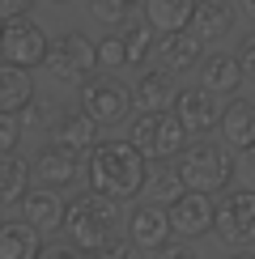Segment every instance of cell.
Masks as SVG:
<instances>
[{
    "label": "cell",
    "mask_w": 255,
    "mask_h": 259,
    "mask_svg": "<svg viewBox=\"0 0 255 259\" xmlns=\"http://www.w3.org/2000/svg\"><path fill=\"white\" fill-rule=\"evenodd\" d=\"M85 179H90V191H102L111 200H136L149 187L153 170H149V157L132 140H98L85 157Z\"/></svg>",
    "instance_id": "cell-1"
},
{
    "label": "cell",
    "mask_w": 255,
    "mask_h": 259,
    "mask_svg": "<svg viewBox=\"0 0 255 259\" xmlns=\"http://www.w3.org/2000/svg\"><path fill=\"white\" fill-rule=\"evenodd\" d=\"M68 234L85 251H106L119 242V200L102 196V191H77L68 200Z\"/></svg>",
    "instance_id": "cell-2"
},
{
    "label": "cell",
    "mask_w": 255,
    "mask_h": 259,
    "mask_svg": "<svg viewBox=\"0 0 255 259\" xmlns=\"http://www.w3.org/2000/svg\"><path fill=\"white\" fill-rule=\"evenodd\" d=\"M179 170H183L187 191H204V196H226L234 183V157L230 145H217V140H196L187 145V153L179 157Z\"/></svg>",
    "instance_id": "cell-3"
},
{
    "label": "cell",
    "mask_w": 255,
    "mask_h": 259,
    "mask_svg": "<svg viewBox=\"0 0 255 259\" xmlns=\"http://www.w3.org/2000/svg\"><path fill=\"white\" fill-rule=\"evenodd\" d=\"M187 127L175 111H162V115H136L128 123V140L149 157V161H170V157H183L187 153Z\"/></svg>",
    "instance_id": "cell-4"
},
{
    "label": "cell",
    "mask_w": 255,
    "mask_h": 259,
    "mask_svg": "<svg viewBox=\"0 0 255 259\" xmlns=\"http://www.w3.org/2000/svg\"><path fill=\"white\" fill-rule=\"evenodd\" d=\"M42 68H47L51 81H60V85H85L94 77V68H98V42L90 34H81V30H64V34L51 42Z\"/></svg>",
    "instance_id": "cell-5"
},
{
    "label": "cell",
    "mask_w": 255,
    "mask_h": 259,
    "mask_svg": "<svg viewBox=\"0 0 255 259\" xmlns=\"http://www.w3.org/2000/svg\"><path fill=\"white\" fill-rule=\"evenodd\" d=\"M47 51H51V38L42 34L38 21H30V17L5 21V30H0V64L30 72L38 64H47Z\"/></svg>",
    "instance_id": "cell-6"
},
{
    "label": "cell",
    "mask_w": 255,
    "mask_h": 259,
    "mask_svg": "<svg viewBox=\"0 0 255 259\" xmlns=\"http://www.w3.org/2000/svg\"><path fill=\"white\" fill-rule=\"evenodd\" d=\"M217 234L226 246H247L255 242V191L251 187H238V191H226L217 204Z\"/></svg>",
    "instance_id": "cell-7"
},
{
    "label": "cell",
    "mask_w": 255,
    "mask_h": 259,
    "mask_svg": "<svg viewBox=\"0 0 255 259\" xmlns=\"http://www.w3.org/2000/svg\"><path fill=\"white\" fill-rule=\"evenodd\" d=\"M81 111L94 115L102 127L123 123L128 111H132V90H123V85L111 81V77H90L81 85Z\"/></svg>",
    "instance_id": "cell-8"
},
{
    "label": "cell",
    "mask_w": 255,
    "mask_h": 259,
    "mask_svg": "<svg viewBox=\"0 0 255 259\" xmlns=\"http://www.w3.org/2000/svg\"><path fill=\"white\" fill-rule=\"evenodd\" d=\"M217 94H208L204 85H183L179 90V98H175V115L183 119V127L191 136H200L204 140L212 127H221V106L212 102Z\"/></svg>",
    "instance_id": "cell-9"
},
{
    "label": "cell",
    "mask_w": 255,
    "mask_h": 259,
    "mask_svg": "<svg viewBox=\"0 0 255 259\" xmlns=\"http://www.w3.org/2000/svg\"><path fill=\"white\" fill-rule=\"evenodd\" d=\"M170 225H175V238H183V242L217 230V204H212V196L187 191L183 200H175L170 204Z\"/></svg>",
    "instance_id": "cell-10"
},
{
    "label": "cell",
    "mask_w": 255,
    "mask_h": 259,
    "mask_svg": "<svg viewBox=\"0 0 255 259\" xmlns=\"http://www.w3.org/2000/svg\"><path fill=\"white\" fill-rule=\"evenodd\" d=\"M170 234H175L170 208H162V204H132V212H128V238L141 251H162L170 242Z\"/></svg>",
    "instance_id": "cell-11"
},
{
    "label": "cell",
    "mask_w": 255,
    "mask_h": 259,
    "mask_svg": "<svg viewBox=\"0 0 255 259\" xmlns=\"http://www.w3.org/2000/svg\"><path fill=\"white\" fill-rule=\"evenodd\" d=\"M175 98H179V90H175V81H170V72H162V68L141 72L136 85H132V106H136V115L175 111Z\"/></svg>",
    "instance_id": "cell-12"
},
{
    "label": "cell",
    "mask_w": 255,
    "mask_h": 259,
    "mask_svg": "<svg viewBox=\"0 0 255 259\" xmlns=\"http://www.w3.org/2000/svg\"><path fill=\"white\" fill-rule=\"evenodd\" d=\"M153 60H157L162 72H170V77L191 72V68H200V38L191 34V30H183V34H157Z\"/></svg>",
    "instance_id": "cell-13"
},
{
    "label": "cell",
    "mask_w": 255,
    "mask_h": 259,
    "mask_svg": "<svg viewBox=\"0 0 255 259\" xmlns=\"http://www.w3.org/2000/svg\"><path fill=\"white\" fill-rule=\"evenodd\" d=\"M81 170V157L77 149L60 145V140H51V145H42L34 153V179L47 183V187H64V183H72Z\"/></svg>",
    "instance_id": "cell-14"
},
{
    "label": "cell",
    "mask_w": 255,
    "mask_h": 259,
    "mask_svg": "<svg viewBox=\"0 0 255 259\" xmlns=\"http://www.w3.org/2000/svg\"><path fill=\"white\" fill-rule=\"evenodd\" d=\"M242 64L238 56H230V51H208L204 60H200V85H204L208 94H226V98H238V85H242Z\"/></svg>",
    "instance_id": "cell-15"
},
{
    "label": "cell",
    "mask_w": 255,
    "mask_h": 259,
    "mask_svg": "<svg viewBox=\"0 0 255 259\" xmlns=\"http://www.w3.org/2000/svg\"><path fill=\"white\" fill-rule=\"evenodd\" d=\"M21 217L34 225L38 234H56V230L68 225V204L56 196V187H38V191H30V196H26Z\"/></svg>",
    "instance_id": "cell-16"
},
{
    "label": "cell",
    "mask_w": 255,
    "mask_h": 259,
    "mask_svg": "<svg viewBox=\"0 0 255 259\" xmlns=\"http://www.w3.org/2000/svg\"><path fill=\"white\" fill-rule=\"evenodd\" d=\"M221 140L230 149H255V102L251 98H230L221 106Z\"/></svg>",
    "instance_id": "cell-17"
},
{
    "label": "cell",
    "mask_w": 255,
    "mask_h": 259,
    "mask_svg": "<svg viewBox=\"0 0 255 259\" xmlns=\"http://www.w3.org/2000/svg\"><path fill=\"white\" fill-rule=\"evenodd\" d=\"M30 179H34V166L21 153H0V208H21L30 196Z\"/></svg>",
    "instance_id": "cell-18"
},
{
    "label": "cell",
    "mask_w": 255,
    "mask_h": 259,
    "mask_svg": "<svg viewBox=\"0 0 255 259\" xmlns=\"http://www.w3.org/2000/svg\"><path fill=\"white\" fill-rule=\"evenodd\" d=\"M42 234L26 217H9L0 225V259H42Z\"/></svg>",
    "instance_id": "cell-19"
},
{
    "label": "cell",
    "mask_w": 255,
    "mask_h": 259,
    "mask_svg": "<svg viewBox=\"0 0 255 259\" xmlns=\"http://www.w3.org/2000/svg\"><path fill=\"white\" fill-rule=\"evenodd\" d=\"M196 5L200 0H145V21L157 34H183V30H191Z\"/></svg>",
    "instance_id": "cell-20"
},
{
    "label": "cell",
    "mask_w": 255,
    "mask_h": 259,
    "mask_svg": "<svg viewBox=\"0 0 255 259\" xmlns=\"http://www.w3.org/2000/svg\"><path fill=\"white\" fill-rule=\"evenodd\" d=\"M234 30V9L226 0H200L196 5V17H191V34L200 42H217Z\"/></svg>",
    "instance_id": "cell-21"
},
{
    "label": "cell",
    "mask_w": 255,
    "mask_h": 259,
    "mask_svg": "<svg viewBox=\"0 0 255 259\" xmlns=\"http://www.w3.org/2000/svg\"><path fill=\"white\" fill-rule=\"evenodd\" d=\"M98 119L94 115H85V111H64L60 119H56V140L60 145H68V149H94L98 145Z\"/></svg>",
    "instance_id": "cell-22"
},
{
    "label": "cell",
    "mask_w": 255,
    "mask_h": 259,
    "mask_svg": "<svg viewBox=\"0 0 255 259\" xmlns=\"http://www.w3.org/2000/svg\"><path fill=\"white\" fill-rule=\"evenodd\" d=\"M34 98V85H30L26 68H9L0 64V115H21Z\"/></svg>",
    "instance_id": "cell-23"
},
{
    "label": "cell",
    "mask_w": 255,
    "mask_h": 259,
    "mask_svg": "<svg viewBox=\"0 0 255 259\" xmlns=\"http://www.w3.org/2000/svg\"><path fill=\"white\" fill-rule=\"evenodd\" d=\"M149 191H153L157 200H183L187 196V183H183V170H179V161L170 166V161H157L153 166V179H149Z\"/></svg>",
    "instance_id": "cell-24"
},
{
    "label": "cell",
    "mask_w": 255,
    "mask_h": 259,
    "mask_svg": "<svg viewBox=\"0 0 255 259\" xmlns=\"http://www.w3.org/2000/svg\"><path fill=\"white\" fill-rule=\"evenodd\" d=\"M123 42H128V64H145L149 56H153V47H157L149 21H128L123 26Z\"/></svg>",
    "instance_id": "cell-25"
},
{
    "label": "cell",
    "mask_w": 255,
    "mask_h": 259,
    "mask_svg": "<svg viewBox=\"0 0 255 259\" xmlns=\"http://www.w3.org/2000/svg\"><path fill=\"white\" fill-rule=\"evenodd\" d=\"M136 5L141 0H90V13L98 21H106V26H128L132 13H136Z\"/></svg>",
    "instance_id": "cell-26"
},
{
    "label": "cell",
    "mask_w": 255,
    "mask_h": 259,
    "mask_svg": "<svg viewBox=\"0 0 255 259\" xmlns=\"http://www.w3.org/2000/svg\"><path fill=\"white\" fill-rule=\"evenodd\" d=\"M98 64L102 68H128V42H123V34H106L98 42Z\"/></svg>",
    "instance_id": "cell-27"
},
{
    "label": "cell",
    "mask_w": 255,
    "mask_h": 259,
    "mask_svg": "<svg viewBox=\"0 0 255 259\" xmlns=\"http://www.w3.org/2000/svg\"><path fill=\"white\" fill-rule=\"evenodd\" d=\"M17 140H21V119L0 115V153H17Z\"/></svg>",
    "instance_id": "cell-28"
},
{
    "label": "cell",
    "mask_w": 255,
    "mask_h": 259,
    "mask_svg": "<svg viewBox=\"0 0 255 259\" xmlns=\"http://www.w3.org/2000/svg\"><path fill=\"white\" fill-rule=\"evenodd\" d=\"M42 259H102L98 251H85V246H77V242H51L47 251H42Z\"/></svg>",
    "instance_id": "cell-29"
},
{
    "label": "cell",
    "mask_w": 255,
    "mask_h": 259,
    "mask_svg": "<svg viewBox=\"0 0 255 259\" xmlns=\"http://www.w3.org/2000/svg\"><path fill=\"white\" fill-rule=\"evenodd\" d=\"M102 259H145V255H141V246H136L132 238H119V242H111L102 251Z\"/></svg>",
    "instance_id": "cell-30"
},
{
    "label": "cell",
    "mask_w": 255,
    "mask_h": 259,
    "mask_svg": "<svg viewBox=\"0 0 255 259\" xmlns=\"http://www.w3.org/2000/svg\"><path fill=\"white\" fill-rule=\"evenodd\" d=\"M34 9V0H0V21H17Z\"/></svg>",
    "instance_id": "cell-31"
},
{
    "label": "cell",
    "mask_w": 255,
    "mask_h": 259,
    "mask_svg": "<svg viewBox=\"0 0 255 259\" xmlns=\"http://www.w3.org/2000/svg\"><path fill=\"white\" fill-rule=\"evenodd\" d=\"M238 64H242V72H247V81H255V34L242 38V47H238Z\"/></svg>",
    "instance_id": "cell-32"
},
{
    "label": "cell",
    "mask_w": 255,
    "mask_h": 259,
    "mask_svg": "<svg viewBox=\"0 0 255 259\" xmlns=\"http://www.w3.org/2000/svg\"><path fill=\"white\" fill-rule=\"evenodd\" d=\"M153 259H200V255L191 251V246H187L183 238H179V242H166V246H162V251H157Z\"/></svg>",
    "instance_id": "cell-33"
},
{
    "label": "cell",
    "mask_w": 255,
    "mask_h": 259,
    "mask_svg": "<svg viewBox=\"0 0 255 259\" xmlns=\"http://www.w3.org/2000/svg\"><path fill=\"white\" fill-rule=\"evenodd\" d=\"M238 179H242V187L255 191V149H247V153L238 157Z\"/></svg>",
    "instance_id": "cell-34"
},
{
    "label": "cell",
    "mask_w": 255,
    "mask_h": 259,
    "mask_svg": "<svg viewBox=\"0 0 255 259\" xmlns=\"http://www.w3.org/2000/svg\"><path fill=\"white\" fill-rule=\"evenodd\" d=\"M242 13H247V17L255 21V0H242Z\"/></svg>",
    "instance_id": "cell-35"
},
{
    "label": "cell",
    "mask_w": 255,
    "mask_h": 259,
    "mask_svg": "<svg viewBox=\"0 0 255 259\" xmlns=\"http://www.w3.org/2000/svg\"><path fill=\"white\" fill-rule=\"evenodd\" d=\"M230 259H255V251H234Z\"/></svg>",
    "instance_id": "cell-36"
},
{
    "label": "cell",
    "mask_w": 255,
    "mask_h": 259,
    "mask_svg": "<svg viewBox=\"0 0 255 259\" xmlns=\"http://www.w3.org/2000/svg\"><path fill=\"white\" fill-rule=\"evenodd\" d=\"M56 5H68V0H56Z\"/></svg>",
    "instance_id": "cell-37"
}]
</instances>
